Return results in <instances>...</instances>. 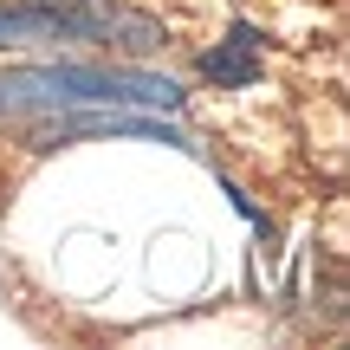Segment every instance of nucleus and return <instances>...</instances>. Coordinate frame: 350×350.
<instances>
[{"mask_svg": "<svg viewBox=\"0 0 350 350\" xmlns=\"http://www.w3.org/2000/svg\"><path fill=\"white\" fill-rule=\"evenodd\" d=\"M201 72H208L214 85H253V78H260V65H253V33H247V26H234L227 46L201 59Z\"/></svg>", "mask_w": 350, "mask_h": 350, "instance_id": "3", "label": "nucleus"}, {"mask_svg": "<svg viewBox=\"0 0 350 350\" xmlns=\"http://www.w3.org/2000/svg\"><path fill=\"white\" fill-rule=\"evenodd\" d=\"M78 137H150V143H175V150H188L182 130L169 124H150V117H130V111H46L33 130L39 150H52V143H78Z\"/></svg>", "mask_w": 350, "mask_h": 350, "instance_id": "2", "label": "nucleus"}, {"mask_svg": "<svg viewBox=\"0 0 350 350\" xmlns=\"http://www.w3.org/2000/svg\"><path fill=\"white\" fill-rule=\"evenodd\" d=\"M72 104H137V111H182V85L163 72L124 65H26L0 72V111H72Z\"/></svg>", "mask_w": 350, "mask_h": 350, "instance_id": "1", "label": "nucleus"}]
</instances>
